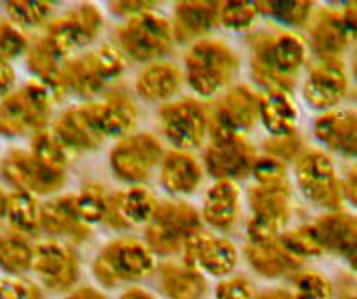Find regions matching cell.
I'll return each instance as SVG.
<instances>
[{
	"instance_id": "6da1fadb",
	"label": "cell",
	"mask_w": 357,
	"mask_h": 299,
	"mask_svg": "<svg viewBox=\"0 0 357 299\" xmlns=\"http://www.w3.org/2000/svg\"><path fill=\"white\" fill-rule=\"evenodd\" d=\"M250 77L264 91L293 93L308 58L307 39L294 30H259L247 40Z\"/></svg>"
},
{
	"instance_id": "7a4b0ae2",
	"label": "cell",
	"mask_w": 357,
	"mask_h": 299,
	"mask_svg": "<svg viewBox=\"0 0 357 299\" xmlns=\"http://www.w3.org/2000/svg\"><path fill=\"white\" fill-rule=\"evenodd\" d=\"M126 70V58L114 44H102L68 58L61 65L54 95L91 102L116 86Z\"/></svg>"
},
{
	"instance_id": "3957f363",
	"label": "cell",
	"mask_w": 357,
	"mask_h": 299,
	"mask_svg": "<svg viewBox=\"0 0 357 299\" xmlns=\"http://www.w3.org/2000/svg\"><path fill=\"white\" fill-rule=\"evenodd\" d=\"M240 65L238 53L229 44L207 37L191 44L186 51L184 82H188L195 95L214 98L235 86Z\"/></svg>"
},
{
	"instance_id": "277c9868",
	"label": "cell",
	"mask_w": 357,
	"mask_h": 299,
	"mask_svg": "<svg viewBox=\"0 0 357 299\" xmlns=\"http://www.w3.org/2000/svg\"><path fill=\"white\" fill-rule=\"evenodd\" d=\"M54 102V93L39 81H30L23 88L9 93L0 102V135L22 139L47 130Z\"/></svg>"
},
{
	"instance_id": "5b68a950",
	"label": "cell",
	"mask_w": 357,
	"mask_h": 299,
	"mask_svg": "<svg viewBox=\"0 0 357 299\" xmlns=\"http://www.w3.org/2000/svg\"><path fill=\"white\" fill-rule=\"evenodd\" d=\"M158 263L146 242L121 236L105 243L91 264L93 277L102 287L116 289L151 277Z\"/></svg>"
},
{
	"instance_id": "8992f818",
	"label": "cell",
	"mask_w": 357,
	"mask_h": 299,
	"mask_svg": "<svg viewBox=\"0 0 357 299\" xmlns=\"http://www.w3.org/2000/svg\"><path fill=\"white\" fill-rule=\"evenodd\" d=\"M114 46L126 60L137 63H156L163 61L175 47L170 20L158 13L128 18L116 29Z\"/></svg>"
},
{
	"instance_id": "52a82bcc",
	"label": "cell",
	"mask_w": 357,
	"mask_h": 299,
	"mask_svg": "<svg viewBox=\"0 0 357 299\" xmlns=\"http://www.w3.org/2000/svg\"><path fill=\"white\" fill-rule=\"evenodd\" d=\"M202 228L200 212L183 199L160 201L144 228V242L154 256L172 257L183 252L184 243Z\"/></svg>"
},
{
	"instance_id": "ba28073f",
	"label": "cell",
	"mask_w": 357,
	"mask_h": 299,
	"mask_svg": "<svg viewBox=\"0 0 357 299\" xmlns=\"http://www.w3.org/2000/svg\"><path fill=\"white\" fill-rule=\"evenodd\" d=\"M250 219L247 222V242L261 243L279 238L293 215V192L284 184H252L247 196Z\"/></svg>"
},
{
	"instance_id": "9c48e42d",
	"label": "cell",
	"mask_w": 357,
	"mask_h": 299,
	"mask_svg": "<svg viewBox=\"0 0 357 299\" xmlns=\"http://www.w3.org/2000/svg\"><path fill=\"white\" fill-rule=\"evenodd\" d=\"M104 29L102 11L93 4H77L53 18L44 29L43 40L56 56L67 61L93 44Z\"/></svg>"
},
{
	"instance_id": "30bf717a",
	"label": "cell",
	"mask_w": 357,
	"mask_h": 299,
	"mask_svg": "<svg viewBox=\"0 0 357 299\" xmlns=\"http://www.w3.org/2000/svg\"><path fill=\"white\" fill-rule=\"evenodd\" d=\"M308 49L319 60H340L357 43V4H331L314 13L308 23Z\"/></svg>"
},
{
	"instance_id": "8fae6325",
	"label": "cell",
	"mask_w": 357,
	"mask_h": 299,
	"mask_svg": "<svg viewBox=\"0 0 357 299\" xmlns=\"http://www.w3.org/2000/svg\"><path fill=\"white\" fill-rule=\"evenodd\" d=\"M294 181L308 204L326 212L342 210L345 201L342 178L328 153L305 149L294 161Z\"/></svg>"
},
{
	"instance_id": "7c38bea8",
	"label": "cell",
	"mask_w": 357,
	"mask_h": 299,
	"mask_svg": "<svg viewBox=\"0 0 357 299\" xmlns=\"http://www.w3.org/2000/svg\"><path fill=\"white\" fill-rule=\"evenodd\" d=\"M165 156L163 144L149 132H133L116 140L109 154V164L118 181L144 185L160 168Z\"/></svg>"
},
{
	"instance_id": "4fadbf2b",
	"label": "cell",
	"mask_w": 357,
	"mask_h": 299,
	"mask_svg": "<svg viewBox=\"0 0 357 299\" xmlns=\"http://www.w3.org/2000/svg\"><path fill=\"white\" fill-rule=\"evenodd\" d=\"M158 125L175 151L193 153L208 139V111L197 98H178L161 105Z\"/></svg>"
},
{
	"instance_id": "5bb4252c",
	"label": "cell",
	"mask_w": 357,
	"mask_h": 299,
	"mask_svg": "<svg viewBox=\"0 0 357 299\" xmlns=\"http://www.w3.org/2000/svg\"><path fill=\"white\" fill-rule=\"evenodd\" d=\"M259 96L247 84H235L215 98L208 111V139L245 137L259 123Z\"/></svg>"
},
{
	"instance_id": "9a60e30c",
	"label": "cell",
	"mask_w": 357,
	"mask_h": 299,
	"mask_svg": "<svg viewBox=\"0 0 357 299\" xmlns=\"http://www.w3.org/2000/svg\"><path fill=\"white\" fill-rule=\"evenodd\" d=\"M2 177L15 187V191L33 196L56 194L67 184V171L56 170L43 163L32 151L13 149L2 160Z\"/></svg>"
},
{
	"instance_id": "2e32d148",
	"label": "cell",
	"mask_w": 357,
	"mask_h": 299,
	"mask_svg": "<svg viewBox=\"0 0 357 299\" xmlns=\"http://www.w3.org/2000/svg\"><path fill=\"white\" fill-rule=\"evenodd\" d=\"M32 270L44 287L53 292H67L77 284L81 259L70 243L44 240L33 247Z\"/></svg>"
},
{
	"instance_id": "e0dca14e",
	"label": "cell",
	"mask_w": 357,
	"mask_h": 299,
	"mask_svg": "<svg viewBox=\"0 0 357 299\" xmlns=\"http://www.w3.org/2000/svg\"><path fill=\"white\" fill-rule=\"evenodd\" d=\"M257 151L245 137L208 139L204 153V168L215 181L238 182L252 174Z\"/></svg>"
},
{
	"instance_id": "ac0fdd59",
	"label": "cell",
	"mask_w": 357,
	"mask_h": 299,
	"mask_svg": "<svg viewBox=\"0 0 357 299\" xmlns=\"http://www.w3.org/2000/svg\"><path fill=\"white\" fill-rule=\"evenodd\" d=\"M183 261L197 268L202 275L226 278L235 271L238 263V250L231 240L205 231L204 228L188 238L183 247Z\"/></svg>"
},
{
	"instance_id": "d6986e66",
	"label": "cell",
	"mask_w": 357,
	"mask_h": 299,
	"mask_svg": "<svg viewBox=\"0 0 357 299\" xmlns=\"http://www.w3.org/2000/svg\"><path fill=\"white\" fill-rule=\"evenodd\" d=\"M51 132L74 154L95 151L105 142V137L98 125L95 100L70 105L56 116L51 125Z\"/></svg>"
},
{
	"instance_id": "ffe728a7",
	"label": "cell",
	"mask_w": 357,
	"mask_h": 299,
	"mask_svg": "<svg viewBox=\"0 0 357 299\" xmlns=\"http://www.w3.org/2000/svg\"><path fill=\"white\" fill-rule=\"evenodd\" d=\"M349 91V77L342 60H319L305 77V104L317 112L335 111Z\"/></svg>"
},
{
	"instance_id": "44dd1931",
	"label": "cell",
	"mask_w": 357,
	"mask_h": 299,
	"mask_svg": "<svg viewBox=\"0 0 357 299\" xmlns=\"http://www.w3.org/2000/svg\"><path fill=\"white\" fill-rule=\"evenodd\" d=\"M40 231L51 240L75 245L89 240L91 226L79 215L74 194H58L40 205Z\"/></svg>"
},
{
	"instance_id": "7402d4cb",
	"label": "cell",
	"mask_w": 357,
	"mask_h": 299,
	"mask_svg": "<svg viewBox=\"0 0 357 299\" xmlns=\"http://www.w3.org/2000/svg\"><path fill=\"white\" fill-rule=\"evenodd\" d=\"M221 2H177L174 6L170 25L174 32L175 44H195L207 39L208 33L219 26Z\"/></svg>"
},
{
	"instance_id": "603a6c76",
	"label": "cell",
	"mask_w": 357,
	"mask_h": 299,
	"mask_svg": "<svg viewBox=\"0 0 357 299\" xmlns=\"http://www.w3.org/2000/svg\"><path fill=\"white\" fill-rule=\"evenodd\" d=\"M204 163L186 151L172 149L165 153L158 168L161 189L175 199L193 194L204 182Z\"/></svg>"
},
{
	"instance_id": "cb8c5ba5",
	"label": "cell",
	"mask_w": 357,
	"mask_h": 299,
	"mask_svg": "<svg viewBox=\"0 0 357 299\" xmlns=\"http://www.w3.org/2000/svg\"><path fill=\"white\" fill-rule=\"evenodd\" d=\"M98 125L105 140L123 139L135 130L139 123V107L133 96L119 86H112L102 98L95 100Z\"/></svg>"
},
{
	"instance_id": "d4e9b609",
	"label": "cell",
	"mask_w": 357,
	"mask_h": 299,
	"mask_svg": "<svg viewBox=\"0 0 357 299\" xmlns=\"http://www.w3.org/2000/svg\"><path fill=\"white\" fill-rule=\"evenodd\" d=\"M324 252H331L347 261L357 271V215L336 210L326 212L314 222Z\"/></svg>"
},
{
	"instance_id": "484cf974",
	"label": "cell",
	"mask_w": 357,
	"mask_h": 299,
	"mask_svg": "<svg viewBox=\"0 0 357 299\" xmlns=\"http://www.w3.org/2000/svg\"><path fill=\"white\" fill-rule=\"evenodd\" d=\"M314 137L322 147L345 158H357V111L335 109L319 116Z\"/></svg>"
},
{
	"instance_id": "4316f807",
	"label": "cell",
	"mask_w": 357,
	"mask_h": 299,
	"mask_svg": "<svg viewBox=\"0 0 357 299\" xmlns=\"http://www.w3.org/2000/svg\"><path fill=\"white\" fill-rule=\"evenodd\" d=\"M242 191L238 182L215 181L208 187L204 199L200 217L202 222L219 233L231 231L240 217Z\"/></svg>"
},
{
	"instance_id": "83f0119b",
	"label": "cell",
	"mask_w": 357,
	"mask_h": 299,
	"mask_svg": "<svg viewBox=\"0 0 357 299\" xmlns=\"http://www.w3.org/2000/svg\"><path fill=\"white\" fill-rule=\"evenodd\" d=\"M184 84L183 68L172 61L147 65L135 77V93L147 104H168Z\"/></svg>"
},
{
	"instance_id": "f1b7e54d",
	"label": "cell",
	"mask_w": 357,
	"mask_h": 299,
	"mask_svg": "<svg viewBox=\"0 0 357 299\" xmlns=\"http://www.w3.org/2000/svg\"><path fill=\"white\" fill-rule=\"evenodd\" d=\"M243 256L249 266L257 275L264 278H282L287 275L298 273L301 268V261L296 259L286 247L282 245L280 238L270 240V242L250 243L243 245Z\"/></svg>"
},
{
	"instance_id": "f546056e",
	"label": "cell",
	"mask_w": 357,
	"mask_h": 299,
	"mask_svg": "<svg viewBox=\"0 0 357 299\" xmlns=\"http://www.w3.org/2000/svg\"><path fill=\"white\" fill-rule=\"evenodd\" d=\"M160 289L168 299H204L207 280L197 268L184 261H167L158 268Z\"/></svg>"
},
{
	"instance_id": "4dcf8cb0",
	"label": "cell",
	"mask_w": 357,
	"mask_h": 299,
	"mask_svg": "<svg viewBox=\"0 0 357 299\" xmlns=\"http://www.w3.org/2000/svg\"><path fill=\"white\" fill-rule=\"evenodd\" d=\"M298 112L296 102L291 93L264 91L259 96V123L270 137H282L296 133Z\"/></svg>"
},
{
	"instance_id": "1f68e13d",
	"label": "cell",
	"mask_w": 357,
	"mask_h": 299,
	"mask_svg": "<svg viewBox=\"0 0 357 299\" xmlns=\"http://www.w3.org/2000/svg\"><path fill=\"white\" fill-rule=\"evenodd\" d=\"M8 222L13 231L29 236L40 231V204L37 196L13 191L8 198Z\"/></svg>"
},
{
	"instance_id": "d6a6232c",
	"label": "cell",
	"mask_w": 357,
	"mask_h": 299,
	"mask_svg": "<svg viewBox=\"0 0 357 299\" xmlns=\"http://www.w3.org/2000/svg\"><path fill=\"white\" fill-rule=\"evenodd\" d=\"M259 15L266 16L272 22L284 25L282 29L294 30L305 29L310 23L315 13L314 2H298V0H277V2H257Z\"/></svg>"
},
{
	"instance_id": "836d02e7",
	"label": "cell",
	"mask_w": 357,
	"mask_h": 299,
	"mask_svg": "<svg viewBox=\"0 0 357 299\" xmlns=\"http://www.w3.org/2000/svg\"><path fill=\"white\" fill-rule=\"evenodd\" d=\"M116 192H118V204L121 208V214L130 228L142 224L146 226L160 205L156 196L144 185H130L125 191Z\"/></svg>"
},
{
	"instance_id": "e575fe53",
	"label": "cell",
	"mask_w": 357,
	"mask_h": 299,
	"mask_svg": "<svg viewBox=\"0 0 357 299\" xmlns=\"http://www.w3.org/2000/svg\"><path fill=\"white\" fill-rule=\"evenodd\" d=\"M33 247L18 233H0V270L20 277L32 268Z\"/></svg>"
},
{
	"instance_id": "d590c367",
	"label": "cell",
	"mask_w": 357,
	"mask_h": 299,
	"mask_svg": "<svg viewBox=\"0 0 357 299\" xmlns=\"http://www.w3.org/2000/svg\"><path fill=\"white\" fill-rule=\"evenodd\" d=\"M63 63L65 61L60 56H56L40 39L33 43L26 53V65H29L30 72L36 75V81L46 84L53 93Z\"/></svg>"
},
{
	"instance_id": "8d00e7d4",
	"label": "cell",
	"mask_w": 357,
	"mask_h": 299,
	"mask_svg": "<svg viewBox=\"0 0 357 299\" xmlns=\"http://www.w3.org/2000/svg\"><path fill=\"white\" fill-rule=\"evenodd\" d=\"M9 22L20 30L46 29L47 23L53 20L54 4L51 2H8L6 4Z\"/></svg>"
},
{
	"instance_id": "74e56055",
	"label": "cell",
	"mask_w": 357,
	"mask_h": 299,
	"mask_svg": "<svg viewBox=\"0 0 357 299\" xmlns=\"http://www.w3.org/2000/svg\"><path fill=\"white\" fill-rule=\"evenodd\" d=\"M75 196V207L79 215L88 226L100 224L104 221L105 207H107L109 191L98 182H89L79 189Z\"/></svg>"
},
{
	"instance_id": "f35d334b",
	"label": "cell",
	"mask_w": 357,
	"mask_h": 299,
	"mask_svg": "<svg viewBox=\"0 0 357 299\" xmlns=\"http://www.w3.org/2000/svg\"><path fill=\"white\" fill-rule=\"evenodd\" d=\"M259 16L257 2H221L219 25L231 33H245L252 30Z\"/></svg>"
},
{
	"instance_id": "ab89813d",
	"label": "cell",
	"mask_w": 357,
	"mask_h": 299,
	"mask_svg": "<svg viewBox=\"0 0 357 299\" xmlns=\"http://www.w3.org/2000/svg\"><path fill=\"white\" fill-rule=\"evenodd\" d=\"M279 238L282 245L301 263L308 257H317L324 254V247L319 240L314 224L298 226V228L289 229V231H284Z\"/></svg>"
},
{
	"instance_id": "60d3db41",
	"label": "cell",
	"mask_w": 357,
	"mask_h": 299,
	"mask_svg": "<svg viewBox=\"0 0 357 299\" xmlns=\"http://www.w3.org/2000/svg\"><path fill=\"white\" fill-rule=\"evenodd\" d=\"M30 151H32L33 156L39 158L43 163L50 164V167L56 168V170L67 171L68 163H70L72 160V154L68 153L67 147L54 137L51 128L43 130V132L36 133V135L32 137Z\"/></svg>"
},
{
	"instance_id": "b9f144b4",
	"label": "cell",
	"mask_w": 357,
	"mask_h": 299,
	"mask_svg": "<svg viewBox=\"0 0 357 299\" xmlns=\"http://www.w3.org/2000/svg\"><path fill=\"white\" fill-rule=\"evenodd\" d=\"M293 294L296 299H331L333 285L319 271H300L293 277Z\"/></svg>"
},
{
	"instance_id": "7bdbcfd3",
	"label": "cell",
	"mask_w": 357,
	"mask_h": 299,
	"mask_svg": "<svg viewBox=\"0 0 357 299\" xmlns=\"http://www.w3.org/2000/svg\"><path fill=\"white\" fill-rule=\"evenodd\" d=\"M30 44L23 30L11 22H0V60L11 63V60L29 53Z\"/></svg>"
},
{
	"instance_id": "ee69618b",
	"label": "cell",
	"mask_w": 357,
	"mask_h": 299,
	"mask_svg": "<svg viewBox=\"0 0 357 299\" xmlns=\"http://www.w3.org/2000/svg\"><path fill=\"white\" fill-rule=\"evenodd\" d=\"M263 151L266 156H272L287 164L289 161H293V163L296 161V158L305 151V146L296 132L291 133V135L268 137L266 142L263 144Z\"/></svg>"
},
{
	"instance_id": "f6af8a7d",
	"label": "cell",
	"mask_w": 357,
	"mask_h": 299,
	"mask_svg": "<svg viewBox=\"0 0 357 299\" xmlns=\"http://www.w3.org/2000/svg\"><path fill=\"white\" fill-rule=\"evenodd\" d=\"M250 177L254 178V184H284V182H287V164L263 154V156H257Z\"/></svg>"
},
{
	"instance_id": "bcb514c9",
	"label": "cell",
	"mask_w": 357,
	"mask_h": 299,
	"mask_svg": "<svg viewBox=\"0 0 357 299\" xmlns=\"http://www.w3.org/2000/svg\"><path fill=\"white\" fill-rule=\"evenodd\" d=\"M0 299H44V294L29 278L8 277L0 280Z\"/></svg>"
},
{
	"instance_id": "7dc6e473",
	"label": "cell",
	"mask_w": 357,
	"mask_h": 299,
	"mask_svg": "<svg viewBox=\"0 0 357 299\" xmlns=\"http://www.w3.org/2000/svg\"><path fill=\"white\" fill-rule=\"evenodd\" d=\"M252 284L243 277L222 278L215 287V299H254Z\"/></svg>"
},
{
	"instance_id": "c3c4849f",
	"label": "cell",
	"mask_w": 357,
	"mask_h": 299,
	"mask_svg": "<svg viewBox=\"0 0 357 299\" xmlns=\"http://www.w3.org/2000/svg\"><path fill=\"white\" fill-rule=\"evenodd\" d=\"M112 15L119 16V18H135V16L147 15V13H154V8H158L156 2H137V0H126V2H112L109 4Z\"/></svg>"
},
{
	"instance_id": "681fc988",
	"label": "cell",
	"mask_w": 357,
	"mask_h": 299,
	"mask_svg": "<svg viewBox=\"0 0 357 299\" xmlns=\"http://www.w3.org/2000/svg\"><path fill=\"white\" fill-rule=\"evenodd\" d=\"M104 222L107 228L114 229V231H126L130 229L128 222L125 221L121 214V208H119L118 204V192H109L107 198V207H105V214H104Z\"/></svg>"
},
{
	"instance_id": "f907efd6",
	"label": "cell",
	"mask_w": 357,
	"mask_h": 299,
	"mask_svg": "<svg viewBox=\"0 0 357 299\" xmlns=\"http://www.w3.org/2000/svg\"><path fill=\"white\" fill-rule=\"evenodd\" d=\"M342 189H343V199H347L349 204L357 207V164H354L345 177L342 178Z\"/></svg>"
},
{
	"instance_id": "816d5d0a",
	"label": "cell",
	"mask_w": 357,
	"mask_h": 299,
	"mask_svg": "<svg viewBox=\"0 0 357 299\" xmlns=\"http://www.w3.org/2000/svg\"><path fill=\"white\" fill-rule=\"evenodd\" d=\"M16 82V72L11 63L0 60V98H6L9 93H13Z\"/></svg>"
},
{
	"instance_id": "f5cc1de1",
	"label": "cell",
	"mask_w": 357,
	"mask_h": 299,
	"mask_svg": "<svg viewBox=\"0 0 357 299\" xmlns=\"http://www.w3.org/2000/svg\"><path fill=\"white\" fill-rule=\"evenodd\" d=\"M65 299H107V296L93 287H79L68 292Z\"/></svg>"
},
{
	"instance_id": "db71d44e",
	"label": "cell",
	"mask_w": 357,
	"mask_h": 299,
	"mask_svg": "<svg viewBox=\"0 0 357 299\" xmlns=\"http://www.w3.org/2000/svg\"><path fill=\"white\" fill-rule=\"evenodd\" d=\"M254 299H296L293 291H286V289H270V291H263L256 294Z\"/></svg>"
},
{
	"instance_id": "11a10c76",
	"label": "cell",
	"mask_w": 357,
	"mask_h": 299,
	"mask_svg": "<svg viewBox=\"0 0 357 299\" xmlns=\"http://www.w3.org/2000/svg\"><path fill=\"white\" fill-rule=\"evenodd\" d=\"M119 299H158L153 292L146 291V289H140V287H132L128 291L123 292L119 296Z\"/></svg>"
},
{
	"instance_id": "9f6ffc18",
	"label": "cell",
	"mask_w": 357,
	"mask_h": 299,
	"mask_svg": "<svg viewBox=\"0 0 357 299\" xmlns=\"http://www.w3.org/2000/svg\"><path fill=\"white\" fill-rule=\"evenodd\" d=\"M8 198L9 194H6V192L0 189V224L6 221V217H8Z\"/></svg>"
},
{
	"instance_id": "6f0895ef",
	"label": "cell",
	"mask_w": 357,
	"mask_h": 299,
	"mask_svg": "<svg viewBox=\"0 0 357 299\" xmlns=\"http://www.w3.org/2000/svg\"><path fill=\"white\" fill-rule=\"evenodd\" d=\"M350 70H352L354 79H356V82H357V44H356V47H354L352 58H350Z\"/></svg>"
},
{
	"instance_id": "680465c9",
	"label": "cell",
	"mask_w": 357,
	"mask_h": 299,
	"mask_svg": "<svg viewBox=\"0 0 357 299\" xmlns=\"http://www.w3.org/2000/svg\"><path fill=\"white\" fill-rule=\"evenodd\" d=\"M345 299H357V294H354V296H349V298H345Z\"/></svg>"
}]
</instances>
